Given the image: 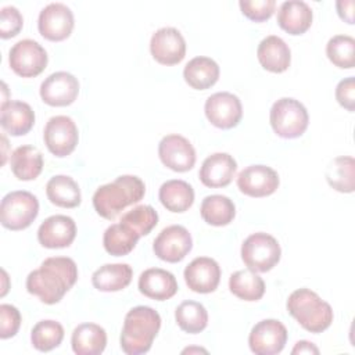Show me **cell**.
<instances>
[{
    "instance_id": "1",
    "label": "cell",
    "mask_w": 355,
    "mask_h": 355,
    "mask_svg": "<svg viewBox=\"0 0 355 355\" xmlns=\"http://www.w3.org/2000/svg\"><path fill=\"white\" fill-rule=\"evenodd\" d=\"M78 280V266L68 257H50L26 277V290L47 305L57 304Z\"/></svg>"
},
{
    "instance_id": "2",
    "label": "cell",
    "mask_w": 355,
    "mask_h": 355,
    "mask_svg": "<svg viewBox=\"0 0 355 355\" xmlns=\"http://www.w3.org/2000/svg\"><path fill=\"white\" fill-rule=\"evenodd\" d=\"M146 186L139 176L122 175L114 182L100 186L93 194V207L104 219H115L126 207L139 202Z\"/></svg>"
},
{
    "instance_id": "3",
    "label": "cell",
    "mask_w": 355,
    "mask_h": 355,
    "mask_svg": "<svg viewBox=\"0 0 355 355\" xmlns=\"http://www.w3.org/2000/svg\"><path fill=\"white\" fill-rule=\"evenodd\" d=\"M161 327L159 313L144 305L132 308L123 320L121 333V348L128 355L147 352Z\"/></svg>"
},
{
    "instance_id": "4",
    "label": "cell",
    "mask_w": 355,
    "mask_h": 355,
    "mask_svg": "<svg viewBox=\"0 0 355 355\" xmlns=\"http://www.w3.org/2000/svg\"><path fill=\"white\" fill-rule=\"evenodd\" d=\"M288 313L308 331L322 333L333 322V309L309 288L293 291L287 300Z\"/></svg>"
},
{
    "instance_id": "5",
    "label": "cell",
    "mask_w": 355,
    "mask_h": 355,
    "mask_svg": "<svg viewBox=\"0 0 355 355\" xmlns=\"http://www.w3.org/2000/svg\"><path fill=\"white\" fill-rule=\"evenodd\" d=\"M270 126L283 139L300 137L308 128L309 115L302 103L291 97H283L270 108Z\"/></svg>"
},
{
    "instance_id": "6",
    "label": "cell",
    "mask_w": 355,
    "mask_h": 355,
    "mask_svg": "<svg viewBox=\"0 0 355 355\" xmlns=\"http://www.w3.org/2000/svg\"><path fill=\"white\" fill-rule=\"evenodd\" d=\"M282 255L279 241L263 232L248 236L241 244V259L247 269L252 272H268L273 269Z\"/></svg>"
},
{
    "instance_id": "7",
    "label": "cell",
    "mask_w": 355,
    "mask_h": 355,
    "mask_svg": "<svg viewBox=\"0 0 355 355\" xmlns=\"http://www.w3.org/2000/svg\"><path fill=\"white\" fill-rule=\"evenodd\" d=\"M39 214L36 196L25 190L6 194L0 205V222L6 229L22 230L32 225Z\"/></svg>"
},
{
    "instance_id": "8",
    "label": "cell",
    "mask_w": 355,
    "mask_h": 355,
    "mask_svg": "<svg viewBox=\"0 0 355 355\" xmlns=\"http://www.w3.org/2000/svg\"><path fill=\"white\" fill-rule=\"evenodd\" d=\"M49 57L46 50L32 39L17 42L8 53L11 69L22 78H33L42 73L47 65Z\"/></svg>"
},
{
    "instance_id": "9",
    "label": "cell",
    "mask_w": 355,
    "mask_h": 355,
    "mask_svg": "<svg viewBox=\"0 0 355 355\" xmlns=\"http://www.w3.org/2000/svg\"><path fill=\"white\" fill-rule=\"evenodd\" d=\"M43 139L51 154L55 157H67L78 144V128L72 118L67 115H55L47 121Z\"/></svg>"
},
{
    "instance_id": "10",
    "label": "cell",
    "mask_w": 355,
    "mask_h": 355,
    "mask_svg": "<svg viewBox=\"0 0 355 355\" xmlns=\"http://www.w3.org/2000/svg\"><path fill=\"white\" fill-rule=\"evenodd\" d=\"M193 247L189 230L180 225H171L161 230L153 243L154 254L165 262H180Z\"/></svg>"
},
{
    "instance_id": "11",
    "label": "cell",
    "mask_w": 355,
    "mask_h": 355,
    "mask_svg": "<svg viewBox=\"0 0 355 355\" xmlns=\"http://www.w3.org/2000/svg\"><path fill=\"white\" fill-rule=\"evenodd\" d=\"M287 341L286 326L276 319H263L250 331L248 345L257 355H275L282 352Z\"/></svg>"
},
{
    "instance_id": "12",
    "label": "cell",
    "mask_w": 355,
    "mask_h": 355,
    "mask_svg": "<svg viewBox=\"0 0 355 355\" xmlns=\"http://www.w3.org/2000/svg\"><path fill=\"white\" fill-rule=\"evenodd\" d=\"M208 121L219 129H232L239 125L243 116L240 98L229 92L211 94L204 105Z\"/></svg>"
},
{
    "instance_id": "13",
    "label": "cell",
    "mask_w": 355,
    "mask_h": 355,
    "mask_svg": "<svg viewBox=\"0 0 355 355\" xmlns=\"http://www.w3.org/2000/svg\"><path fill=\"white\" fill-rule=\"evenodd\" d=\"M73 14L62 3H50L39 14L37 28L40 35L51 42L67 39L73 29Z\"/></svg>"
},
{
    "instance_id": "14",
    "label": "cell",
    "mask_w": 355,
    "mask_h": 355,
    "mask_svg": "<svg viewBox=\"0 0 355 355\" xmlns=\"http://www.w3.org/2000/svg\"><path fill=\"white\" fill-rule=\"evenodd\" d=\"M150 51L157 62L162 65H175L186 55V40L176 28L165 26L153 33Z\"/></svg>"
},
{
    "instance_id": "15",
    "label": "cell",
    "mask_w": 355,
    "mask_h": 355,
    "mask_svg": "<svg viewBox=\"0 0 355 355\" xmlns=\"http://www.w3.org/2000/svg\"><path fill=\"white\" fill-rule=\"evenodd\" d=\"M161 162L175 171L187 172L196 164V150L193 144L180 135H166L158 144Z\"/></svg>"
},
{
    "instance_id": "16",
    "label": "cell",
    "mask_w": 355,
    "mask_h": 355,
    "mask_svg": "<svg viewBox=\"0 0 355 355\" xmlns=\"http://www.w3.org/2000/svg\"><path fill=\"white\" fill-rule=\"evenodd\" d=\"M79 93L78 79L65 71L49 75L40 85L42 100L51 107H65L72 104Z\"/></svg>"
},
{
    "instance_id": "17",
    "label": "cell",
    "mask_w": 355,
    "mask_h": 355,
    "mask_svg": "<svg viewBox=\"0 0 355 355\" xmlns=\"http://www.w3.org/2000/svg\"><path fill=\"white\" fill-rule=\"evenodd\" d=\"M279 175L266 165H250L237 176V187L250 197H266L279 187Z\"/></svg>"
},
{
    "instance_id": "18",
    "label": "cell",
    "mask_w": 355,
    "mask_h": 355,
    "mask_svg": "<svg viewBox=\"0 0 355 355\" xmlns=\"http://www.w3.org/2000/svg\"><path fill=\"white\" fill-rule=\"evenodd\" d=\"M183 276L191 291L208 294L215 291L219 284L220 268L215 259L198 257L186 266Z\"/></svg>"
},
{
    "instance_id": "19",
    "label": "cell",
    "mask_w": 355,
    "mask_h": 355,
    "mask_svg": "<svg viewBox=\"0 0 355 355\" xmlns=\"http://www.w3.org/2000/svg\"><path fill=\"white\" fill-rule=\"evenodd\" d=\"M76 236V225L71 216L53 215L42 222L37 229V240L46 248H65Z\"/></svg>"
},
{
    "instance_id": "20",
    "label": "cell",
    "mask_w": 355,
    "mask_h": 355,
    "mask_svg": "<svg viewBox=\"0 0 355 355\" xmlns=\"http://www.w3.org/2000/svg\"><path fill=\"white\" fill-rule=\"evenodd\" d=\"M237 171L236 159L227 153H215L207 157L200 168L198 176L204 186L211 189L227 186Z\"/></svg>"
},
{
    "instance_id": "21",
    "label": "cell",
    "mask_w": 355,
    "mask_h": 355,
    "mask_svg": "<svg viewBox=\"0 0 355 355\" xmlns=\"http://www.w3.org/2000/svg\"><path fill=\"white\" fill-rule=\"evenodd\" d=\"M139 291L153 300L165 301L178 291L176 277L161 268L146 269L139 277Z\"/></svg>"
},
{
    "instance_id": "22",
    "label": "cell",
    "mask_w": 355,
    "mask_h": 355,
    "mask_svg": "<svg viewBox=\"0 0 355 355\" xmlns=\"http://www.w3.org/2000/svg\"><path fill=\"white\" fill-rule=\"evenodd\" d=\"M257 57L259 64L266 71L275 73L284 72L291 62L290 47L282 37L276 35H269L261 40L258 44Z\"/></svg>"
},
{
    "instance_id": "23",
    "label": "cell",
    "mask_w": 355,
    "mask_h": 355,
    "mask_svg": "<svg viewBox=\"0 0 355 355\" xmlns=\"http://www.w3.org/2000/svg\"><path fill=\"white\" fill-rule=\"evenodd\" d=\"M0 123L3 129L12 136L26 135L35 123V112L25 101L8 100L1 104Z\"/></svg>"
},
{
    "instance_id": "24",
    "label": "cell",
    "mask_w": 355,
    "mask_h": 355,
    "mask_svg": "<svg viewBox=\"0 0 355 355\" xmlns=\"http://www.w3.org/2000/svg\"><path fill=\"white\" fill-rule=\"evenodd\" d=\"M312 8L302 0L282 3L277 11L279 26L290 35H302L312 25Z\"/></svg>"
},
{
    "instance_id": "25",
    "label": "cell",
    "mask_w": 355,
    "mask_h": 355,
    "mask_svg": "<svg viewBox=\"0 0 355 355\" xmlns=\"http://www.w3.org/2000/svg\"><path fill=\"white\" fill-rule=\"evenodd\" d=\"M71 344L78 355H98L107 345V333L96 323H82L73 329Z\"/></svg>"
},
{
    "instance_id": "26",
    "label": "cell",
    "mask_w": 355,
    "mask_h": 355,
    "mask_svg": "<svg viewBox=\"0 0 355 355\" xmlns=\"http://www.w3.org/2000/svg\"><path fill=\"white\" fill-rule=\"evenodd\" d=\"M183 78L196 90L209 89L219 79V65L209 57H194L186 64Z\"/></svg>"
},
{
    "instance_id": "27",
    "label": "cell",
    "mask_w": 355,
    "mask_h": 355,
    "mask_svg": "<svg viewBox=\"0 0 355 355\" xmlns=\"http://www.w3.org/2000/svg\"><path fill=\"white\" fill-rule=\"evenodd\" d=\"M10 166L19 180H33L43 169V155L37 147L19 146L10 157Z\"/></svg>"
},
{
    "instance_id": "28",
    "label": "cell",
    "mask_w": 355,
    "mask_h": 355,
    "mask_svg": "<svg viewBox=\"0 0 355 355\" xmlns=\"http://www.w3.org/2000/svg\"><path fill=\"white\" fill-rule=\"evenodd\" d=\"M132 276L133 270L128 263H105L92 275V283L100 291H119L129 286Z\"/></svg>"
},
{
    "instance_id": "29",
    "label": "cell",
    "mask_w": 355,
    "mask_h": 355,
    "mask_svg": "<svg viewBox=\"0 0 355 355\" xmlns=\"http://www.w3.org/2000/svg\"><path fill=\"white\" fill-rule=\"evenodd\" d=\"M161 204L171 212H184L194 202L193 187L180 179H172L159 187L158 193Z\"/></svg>"
},
{
    "instance_id": "30",
    "label": "cell",
    "mask_w": 355,
    "mask_h": 355,
    "mask_svg": "<svg viewBox=\"0 0 355 355\" xmlns=\"http://www.w3.org/2000/svg\"><path fill=\"white\" fill-rule=\"evenodd\" d=\"M46 194L51 204L61 208H75L80 204V189L67 175H55L46 184Z\"/></svg>"
},
{
    "instance_id": "31",
    "label": "cell",
    "mask_w": 355,
    "mask_h": 355,
    "mask_svg": "<svg viewBox=\"0 0 355 355\" xmlns=\"http://www.w3.org/2000/svg\"><path fill=\"white\" fill-rule=\"evenodd\" d=\"M140 236L128 225L119 222L108 226L103 236V244L108 254L123 257L129 254L137 244Z\"/></svg>"
},
{
    "instance_id": "32",
    "label": "cell",
    "mask_w": 355,
    "mask_h": 355,
    "mask_svg": "<svg viewBox=\"0 0 355 355\" xmlns=\"http://www.w3.org/2000/svg\"><path fill=\"white\" fill-rule=\"evenodd\" d=\"M201 218L212 226H226L236 215V207L233 201L222 194L207 196L201 202Z\"/></svg>"
},
{
    "instance_id": "33",
    "label": "cell",
    "mask_w": 355,
    "mask_h": 355,
    "mask_svg": "<svg viewBox=\"0 0 355 355\" xmlns=\"http://www.w3.org/2000/svg\"><path fill=\"white\" fill-rule=\"evenodd\" d=\"M229 288L237 298L244 301H258L265 294V283L262 277L250 269L232 273Z\"/></svg>"
},
{
    "instance_id": "34",
    "label": "cell",
    "mask_w": 355,
    "mask_h": 355,
    "mask_svg": "<svg viewBox=\"0 0 355 355\" xmlns=\"http://www.w3.org/2000/svg\"><path fill=\"white\" fill-rule=\"evenodd\" d=\"M327 183L340 193H352L355 189V161L352 157L334 158L326 169Z\"/></svg>"
},
{
    "instance_id": "35",
    "label": "cell",
    "mask_w": 355,
    "mask_h": 355,
    "mask_svg": "<svg viewBox=\"0 0 355 355\" xmlns=\"http://www.w3.org/2000/svg\"><path fill=\"white\" fill-rule=\"evenodd\" d=\"M178 326L186 333H200L208 324V312L205 306L197 301H183L175 311Z\"/></svg>"
},
{
    "instance_id": "36",
    "label": "cell",
    "mask_w": 355,
    "mask_h": 355,
    "mask_svg": "<svg viewBox=\"0 0 355 355\" xmlns=\"http://www.w3.org/2000/svg\"><path fill=\"white\" fill-rule=\"evenodd\" d=\"M64 338V327L55 320H40L31 331L32 345L42 352L57 348Z\"/></svg>"
},
{
    "instance_id": "37",
    "label": "cell",
    "mask_w": 355,
    "mask_h": 355,
    "mask_svg": "<svg viewBox=\"0 0 355 355\" xmlns=\"http://www.w3.org/2000/svg\"><path fill=\"white\" fill-rule=\"evenodd\" d=\"M327 58L338 68L351 69L355 65V39L348 35H336L326 44Z\"/></svg>"
},
{
    "instance_id": "38",
    "label": "cell",
    "mask_w": 355,
    "mask_h": 355,
    "mask_svg": "<svg viewBox=\"0 0 355 355\" xmlns=\"http://www.w3.org/2000/svg\"><path fill=\"white\" fill-rule=\"evenodd\" d=\"M122 223L133 229L140 237L147 236L158 223V214L151 205H137L122 215Z\"/></svg>"
},
{
    "instance_id": "39",
    "label": "cell",
    "mask_w": 355,
    "mask_h": 355,
    "mask_svg": "<svg viewBox=\"0 0 355 355\" xmlns=\"http://www.w3.org/2000/svg\"><path fill=\"white\" fill-rule=\"evenodd\" d=\"M239 6L241 12L254 22H262L272 17L275 12V0H240Z\"/></svg>"
},
{
    "instance_id": "40",
    "label": "cell",
    "mask_w": 355,
    "mask_h": 355,
    "mask_svg": "<svg viewBox=\"0 0 355 355\" xmlns=\"http://www.w3.org/2000/svg\"><path fill=\"white\" fill-rule=\"evenodd\" d=\"M24 18L18 8L12 6H7L1 8L0 12V36L3 39H10L14 37L19 33L22 29Z\"/></svg>"
},
{
    "instance_id": "41",
    "label": "cell",
    "mask_w": 355,
    "mask_h": 355,
    "mask_svg": "<svg viewBox=\"0 0 355 355\" xmlns=\"http://www.w3.org/2000/svg\"><path fill=\"white\" fill-rule=\"evenodd\" d=\"M21 326L19 311L10 304L0 305V337L3 340L14 337Z\"/></svg>"
},
{
    "instance_id": "42",
    "label": "cell",
    "mask_w": 355,
    "mask_h": 355,
    "mask_svg": "<svg viewBox=\"0 0 355 355\" xmlns=\"http://www.w3.org/2000/svg\"><path fill=\"white\" fill-rule=\"evenodd\" d=\"M336 98L341 107L348 111L355 110V79L354 76L345 78L338 82L336 87Z\"/></svg>"
},
{
    "instance_id": "43",
    "label": "cell",
    "mask_w": 355,
    "mask_h": 355,
    "mask_svg": "<svg viewBox=\"0 0 355 355\" xmlns=\"http://www.w3.org/2000/svg\"><path fill=\"white\" fill-rule=\"evenodd\" d=\"M337 12L340 15L341 19H344L345 22L348 24H354V6L355 3L352 0L349 1H344V0H340L337 1Z\"/></svg>"
},
{
    "instance_id": "44",
    "label": "cell",
    "mask_w": 355,
    "mask_h": 355,
    "mask_svg": "<svg viewBox=\"0 0 355 355\" xmlns=\"http://www.w3.org/2000/svg\"><path fill=\"white\" fill-rule=\"evenodd\" d=\"M291 354H319V349L312 343L301 340L295 343V347L293 348Z\"/></svg>"
}]
</instances>
